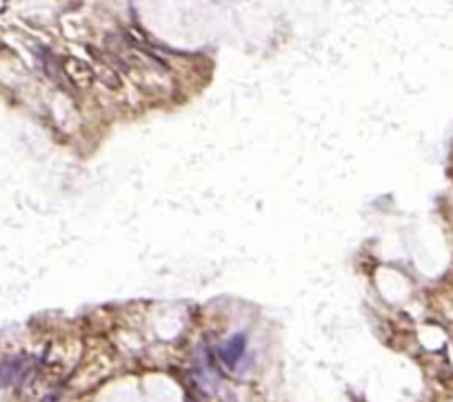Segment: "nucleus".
I'll list each match as a JSON object with an SVG mask.
<instances>
[{"label":"nucleus","instance_id":"nucleus-1","mask_svg":"<svg viewBox=\"0 0 453 402\" xmlns=\"http://www.w3.org/2000/svg\"><path fill=\"white\" fill-rule=\"evenodd\" d=\"M63 69H65L67 78H69V82L78 89H89L96 80V69L80 58H65Z\"/></svg>","mask_w":453,"mask_h":402},{"label":"nucleus","instance_id":"nucleus-2","mask_svg":"<svg viewBox=\"0 0 453 402\" xmlns=\"http://www.w3.org/2000/svg\"><path fill=\"white\" fill-rule=\"evenodd\" d=\"M27 356H16V358H5L0 360V387L16 385L18 380H22L24 371H27Z\"/></svg>","mask_w":453,"mask_h":402},{"label":"nucleus","instance_id":"nucleus-3","mask_svg":"<svg viewBox=\"0 0 453 402\" xmlns=\"http://www.w3.org/2000/svg\"><path fill=\"white\" fill-rule=\"evenodd\" d=\"M244 349H247V338H244V333H236L234 338H229L222 344V349H220V360H222V364H227V367H236L238 360L242 358Z\"/></svg>","mask_w":453,"mask_h":402},{"label":"nucleus","instance_id":"nucleus-4","mask_svg":"<svg viewBox=\"0 0 453 402\" xmlns=\"http://www.w3.org/2000/svg\"><path fill=\"white\" fill-rule=\"evenodd\" d=\"M45 69H47V74H49V78H51L56 84H60L63 89H67V84H69V78H67V74H65V69H63V63H58L56 58L49 53V56L45 58Z\"/></svg>","mask_w":453,"mask_h":402},{"label":"nucleus","instance_id":"nucleus-5","mask_svg":"<svg viewBox=\"0 0 453 402\" xmlns=\"http://www.w3.org/2000/svg\"><path fill=\"white\" fill-rule=\"evenodd\" d=\"M96 78H100L102 80V84L105 87H109V89H120L122 87V82H120V76L116 74V69H111L109 65H105L102 63L100 67H98V71H96Z\"/></svg>","mask_w":453,"mask_h":402},{"label":"nucleus","instance_id":"nucleus-6","mask_svg":"<svg viewBox=\"0 0 453 402\" xmlns=\"http://www.w3.org/2000/svg\"><path fill=\"white\" fill-rule=\"evenodd\" d=\"M438 380H440V385H442L444 389L453 391V371H440V374H438Z\"/></svg>","mask_w":453,"mask_h":402},{"label":"nucleus","instance_id":"nucleus-7","mask_svg":"<svg viewBox=\"0 0 453 402\" xmlns=\"http://www.w3.org/2000/svg\"><path fill=\"white\" fill-rule=\"evenodd\" d=\"M56 400H58V393H51V395H47L42 402H56Z\"/></svg>","mask_w":453,"mask_h":402}]
</instances>
